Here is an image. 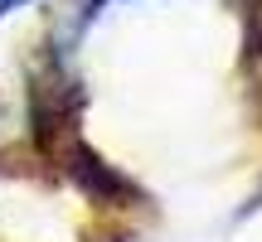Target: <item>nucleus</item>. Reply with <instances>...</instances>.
I'll return each instance as SVG.
<instances>
[{"instance_id": "f257e3e1", "label": "nucleus", "mask_w": 262, "mask_h": 242, "mask_svg": "<svg viewBox=\"0 0 262 242\" xmlns=\"http://www.w3.org/2000/svg\"><path fill=\"white\" fill-rule=\"evenodd\" d=\"M68 175H73V179H78V184H83L93 199H117V194H131V184H126V179L117 175V170H107L102 160H97L93 150H83V146H73V150H68Z\"/></svg>"}, {"instance_id": "f03ea898", "label": "nucleus", "mask_w": 262, "mask_h": 242, "mask_svg": "<svg viewBox=\"0 0 262 242\" xmlns=\"http://www.w3.org/2000/svg\"><path fill=\"white\" fill-rule=\"evenodd\" d=\"M19 5H29V0H0V15H10V10H19Z\"/></svg>"}]
</instances>
